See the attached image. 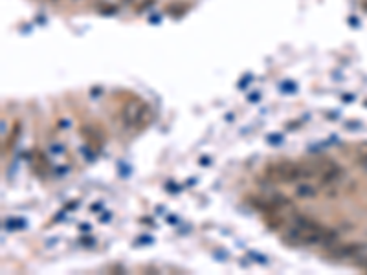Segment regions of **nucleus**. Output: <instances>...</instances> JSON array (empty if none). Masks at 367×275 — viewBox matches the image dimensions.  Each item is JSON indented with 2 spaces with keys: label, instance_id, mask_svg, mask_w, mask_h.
Returning <instances> with one entry per match:
<instances>
[{
  "label": "nucleus",
  "instance_id": "f257e3e1",
  "mask_svg": "<svg viewBox=\"0 0 367 275\" xmlns=\"http://www.w3.org/2000/svg\"><path fill=\"white\" fill-rule=\"evenodd\" d=\"M338 231L331 228H325L316 220L308 217H297L294 226L287 229V233L283 235V242L288 246H332L338 242Z\"/></svg>",
  "mask_w": 367,
  "mask_h": 275
},
{
  "label": "nucleus",
  "instance_id": "f03ea898",
  "mask_svg": "<svg viewBox=\"0 0 367 275\" xmlns=\"http://www.w3.org/2000/svg\"><path fill=\"white\" fill-rule=\"evenodd\" d=\"M265 174H267V178L272 180V182L292 183V182H297L299 178L316 176V169L303 167V165L294 162H283V163H276V165H268Z\"/></svg>",
  "mask_w": 367,
  "mask_h": 275
},
{
  "label": "nucleus",
  "instance_id": "7ed1b4c3",
  "mask_svg": "<svg viewBox=\"0 0 367 275\" xmlns=\"http://www.w3.org/2000/svg\"><path fill=\"white\" fill-rule=\"evenodd\" d=\"M123 125L134 128H145L152 121V108L143 101H131L121 112Z\"/></svg>",
  "mask_w": 367,
  "mask_h": 275
},
{
  "label": "nucleus",
  "instance_id": "20e7f679",
  "mask_svg": "<svg viewBox=\"0 0 367 275\" xmlns=\"http://www.w3.org/2000/svg\"><path fill=\"white\" fill-rule=\"evenodd\" d=\"M367 250V244L363 242H343V244H338L334 242L332 246H329L327 257H332L336 260H343V259H352V257H358Z\"/></svg>",
  "mask_w": 367,
  "mask_h": 275
},
{
  "label": "nucleus",
  "instance_id": "39448f33",
  "mask_svg": "<svg viewBox=\"0 0 367 275\" xmlns=\"http://www.w3.org/2000/svg\"><path fill=\"white\" fill-rule=\"evenodd\" d=\"M314 169H316L318 180L323 185H332V183H336L338 180L342 178V167L332 162V160H322L320 163L314 165Z\"/></svg>",
  "mask_w": 367,
  "mask_h": 275
},
{
  "label": "nucleus",
  "instance_id": "423d86ee",
  "mask_svg": "<svg viewBox=\"0 0 367 275\" xmlns=\"http://www.w3.org/2000/svg\"><path fill=\"white\" fill-rule=\"evenodd\" d=\"M296 196H299V198H314V196H318V187L312 185V183L303 182L296 185Z\"/></svg>",
  "mask_w": 367,
  "mask_h": 275
},
{
  "label": "nucleus",
  "instance_id": "0eeeda50",
  "mask_svg": "<svg viewBox=\"0 0 367 275\" xmlns=\"http://www.w3.org/2000/svg\"><path fill=\"white\" fill-rule=\"evenodd\" d=\"M19 136H20V123L17 121L15 125H13V128H11V134L8 136V140H6V147L4 149H8V151H10V149L17 143Z\"/></svg>",
  "mask_w": 367,
  "mask_h": 275
},
{
  "label": "nucleus",
  "instance_id": "6e6552de",
  "mask_svg": "<svg viewBox=\"0 0 367 275\" xmlns=\"http://www.w3.org/2000/svg\"><path fill=\"white\" fill-rule=\"evenodd\" d=\"M356 154H358V163H360L363 169H367V142H362L358 145Z\"/></svg>",
  "mask_w": 367,
  "mask_h": 275
},
{
  "label": "nucleus",
  "instance_id": "1a4fd4ad",
  "mask_svg": "<svg viewBox=\"0 0 367 275\" xmlns=\"http://www.w3.org/2000/svg\"><path fill=\"white\" fill-rule=\"evenodd\" d=\"M99 13L101 15H116L118 13V6H101L99 8Z\"/></svg>",
  "mask_w": 367,
  "mask_h": 275
},
{
  "label": "nucleus",
  "instance_id": "9d476101",
  "mask_svg": "<svg viewBox=\"0 0 367 275\" xmlns=\"http://www.w3.org/2000/svg\"><path fill=\"white\" fill-rule=\"evenodd\" d=\"M156 0H141V4H138V8H136V11L138 13H143V11H147L151 6H154Z\"/></svg>",
  "mask_w": 367,
  "mask_h": 275
},
{
  "label": "nucleus",
  "instance_id": "9b49d317",
  "mask_svg": "<svg viewBox=\"0 0 367 275\" xmlns=\"http://www.w3.org/2000/svg\"><path fill=\"white\" fill-rule=\"evenodd\" d=\"M83 242H85V246H90V242H94L92 239H83Z\"/></svg>",
  "mask_w": 367,
  "mask_h": 275
},
{
  "label": "nucleus",
  "instance_id": "f8f14e48",
  "mask_svg": "<svg viewBox=\"0 0 367 275\" xmlns=\"http://www.w3.org/2000/svg\"><path fill=\"white\" fill-rule=\"evenodd\" d=\"M121 2H123V4H132L134 0H121Z\"/></svg>",
  "mask_w": 367,
  "mask_h": 275
},
{
  "label": "nucleus",
  "instance_id": "ddd939ff",
  "mask_svg": "<svg viewBox=\"0 0 367 275\" xmlns=\"http://www.w3.org/2000/svg\"><path fill=\"white\" fill-rule=\"evenodd\" d=\"M54 2H56V0H54Z\"/></svg>",
  "mask_w": 367,
  "mask_h": 275
}]
</instances>
